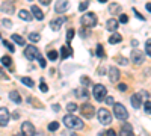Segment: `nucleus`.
<instances>
[{"instance_id":"obj_1","label":"nucleus","mask_w":151,"mask_h":136,"mask_svg":"<svg viewBox=\"0 0 151 136\" xmlns=\"http://www.w3.org/2000/svg\"><path fill=\"white\" fill-rule=\"evenodd\" d=\"M64 124L67 126V129H83V121L74 115H65L64 117Z\"/></svg>"},{"instance_id":"obj_2","label":"nucleus","mask_w":151,"mask_h":136,"mask_svg":"<svg viewBox=\"0 0 151 136\" xmlns=\"http://www.w3.org/2000/svg\"><path fill=\"white\" fill-rule=\"evenodd\" d=\"M80 24L83 27H88V29L97 26V15L94 14V12H88V14H85L80 18Z\"/></svg>"},{"instance_id":"obj_3","label":"nucleus","mask_w":151,"mask_h":136,"mask_svg":"<svg viewBox=\"0 0 151 136\" xmlns=\"http://www.w3.org/2000/svg\"><path fill=\"white\" fill-rule=\"evenodd\" d=\"M92 94H94V97H95V100L103 101V100H104V97L107 95V89H106V86H104V85L97 83V85H94Z\"/></svg>"},{"instance_id":"obj_4","label":"nucleus","mask_w":151,"mask_h":136,"mask_svg":"<svg viewBox=\"0 0 151 136\" xmlns=\"http://www.w3.org/2000/svg\"><path fill=\"white\" fill-rule=\"evenodd\" d=\"M79 110H80V114H82L83 118L91 119V118L95 117V109H94V106H92L91 103H83V104L79 107Z\"/></svg>"},{"instance_id":"obj_5","label":"nucleus","mask_w":151,"mask_h":136,"mask_svg":"<svg viewBox=\"0 0 151 136\" xmlns=\"http://www.w3.org/2000/svg\"><path fill=\"white\" fill-rule=\"evenodd\" d=\"M113 114H115V117L121 121H125L129 118V112H127V109H125L122 104L116 103V104H113Z\"/></svg>"},{"instance_id":"obj_6","label":"nucleus","mask_w":151,"mask_h":136,"mask_svg":"<svg viewBox=\"0 0 151 136\" xmlns=\"http://www.w3.org/2000/svg\"><path fill=\"white\" fill-rule=\"evenodd\" d=\"M24 56H26L30 62L32 60H35V59H38L41 55H40V50L35 47V45H27L26 47V50H24Z\"/></svg>"},{"instance_id":"obj_7","label":"nucleus","mask_w":151,"mask_h":136,"mask_svg":"<svg viewBox=\"0 0 151 136\" xmlns=\"http://www.w3.org/2000/svg\"><path fill=\"white\" fill-rule=\"evenodd\" d=\"M98 119H100V122H101V124H110L112 122V114L109 112L107 109H100L98 110Z\"/></svg>"},{"instance_id":"obj_8","label":"nucleus","mask_w":151,"mask_h":136,"mask_svg":"<svg viewBox=\"0 0 151 136\" xmlns=\"http://www.w3.org/2000/svg\"><path fill=\"white\" fill-rule=\"evenodd\" d=\"M144 60H145L144 52H141V50H133V52H132V62H133L134 65L144 64Z\"/></svg>"},{"instance_id":"obj_9","label":"nucleus","mask_w":151,"mask_h":136,"mask_svg":"<svg viewBox=\"0 0 151 136\" xmlns=\"http://www.w3.org/2000/svg\"><path fill=\"white\" fill-rule=\"evenodd\" d=\"M35 126L32 124L30 121H26V122H23V126H21V133L24 136H33L35 135Z\"/></svg>"},{"instance_id":"obj_10","label":"nucleus","mask_w":151,"mask_h":136,"mask_svg":"<svg viewBox=\"0 0 151 136\" xmlns=\"http://www.w3.org/2000/svg\"><path fill=\"white\" fill-rule=\"evenodd\" d=\"M11 119V115H9V110L6 107H0V126H8V122Z\"/></svg>"},{"instance_id":"obj_11","label":"nucleus","mask_w":151,"mask_h":136,"mask_svg":"<svg viewBox=\"0 0 151 136\" xmlns=\"http://www.w3.org/2000/svg\"><path fill=\"white\" fill-rule=\"evenodd\" d=\"M70 6V2L68 0H58L56 5H55V12H58V14H62V12H65Z\"/></svg>"},{"instance_id":"obj_12","label":"nucleus","mask_w":151,"mask_h":136,"mask_svg":"<svg viewBox=\"0 0 151 136\" xmlns=\"http://www.w3.org/2000/svg\"><path fill=\"white\" fill-rule=\"evenodd\" d=\"M119 77H121V74H119V70L113 65V67H110L109 68V79H110V82H119Z\"/></svg>"},{"instance_id":"obj_13","label":"nucleus","mask_w":151,"mask_h":136,"mask_svg":"<svg viewBox=\"0 0 151 136\" xmlns=\"http://www.w3.org/2000/svg\"><path fill=\"white\" fill-rule=\"evenodd\" d=\"M67 21V18L65 17H60V18H53L52 21H50V27H52L53 30H59L60 29V26L64 24Z\"/></svg>"},{"instance_id":"obj_14","label":"nucleus","mask_w":151,"mask_h":136,"mask_svg":"<svg viewBox=\"0 0 151 136\" xmlns=\"http://www.w3.org/2000/svg\"><path fill=\"white\" fill-rule=\"evenodd\" d=\"M119 136H134V133H133V127L129 124V122L122 124L121 132H119Z\"/></svg>"},{"instance_id":"obj_15","label":"nucleus","mask_w":151,"mask_h":136,"mask_svg":"<svg viewBox=\"0 0 151 136\" xmlns=\"http://www.w3.org/2000/svg\"><path fill=\"white\" fill-rule=\"evenodd\" d=\"M118 26H119V21L115 20V18H110V20H107V23H106V27H107V30H110V32H116Z\"/></svg>"},{"instance_id":"obj_16","label":"nucleus","mask_w":151,"mask_h":136,"mask_svg":"<svg viewBox=\"0 0 151 136\" xmlns=\"http://www.w3.org/2000/svg\"><path fill=\"white\" fill-rule=\"evenodd\" d=\"M130 101H132V106H133L134 109H139V107L142 106V98H141L139 94H133L132 98H130Z\"/></svg>"},{"instance_id":"obj_17","label":"nucleus","mask_w":151,"mask_h":136,"mask_svg":"<svg viewBox=\"0 0 151 136\" xmlns=\"http://www.w3.org/2000/svg\"><path fill=\"white\" fill-rule=\"evenodd\" d=\"M32 14H33V17L36 18V20H40V21H42L44 20V14H42V11L38 8L36 5H33L32 6Z\"/></svg>"},{"instance_id":"obj_18","label":"nucleus","mask_w":151,"mask_h":136,"mask_svg":"<svg viewBox=\"0 0 151 136\" xmlns=\"http://www.w3.org/2000/svg\"><path fill=\"white\" fill-rule=\"evenodd\" d=\"M71 53H73V50L70 48V45H68V47L64 45V47L60 48V58H62V59H67L68 56H71Z\"/></svg>"},{"instance_id":"obj_19","label":"nucleus","mask_w":151,"mask_h":136,"mask_svg":"<svg viewBox=\"0 0 151 136\" xmlns=\"http://www.w3.org/2000/svg\"><path fill=\"white\" fill-rule=\"evenodd\" d=\"M9 98H11L14 103H18V104L21 103V95L18 94V91H11V92H9Z\"/></svg>"},{"instance_id":"obj_20","label":"nucleus","mask_w":151,"mask_h":136,"mask_svg":"<svg viewBox=\"0 0 151 136\" xmlns=\"http://www.w3.org/2000/svg\"><path fill=\"white\" fill-rule=\"evenodd\" d=\"M18 17H20L21 20H24V21H30V20H32L30 12H27L26 9H21V11L18 12Z\"/></svg>"},{"instance_id":"obj_21","label":"nucleus","mask_w":151,"mask_h":136,"mask_svg":"<svg viewBox=\"0 0 151 136\" xmlns=\"http://www.w3.org/2000/svg\"><path fill=\"white\" fill-rule=\"evenodd\" d=\"M121 41H122V36H121L118 32H115V33H113L110 38H109V42H110V44H119Z\"/></svg>"},{"instance_id":"obj_22","label":"nucleus","mask_w":151,"mask_h":136,"mask_svg":"<svg viewBox=\"0 0 151 136\" xmlns=\"http://www.w3.org/2000/svg\"><path fill=\"white\" fill-rule=\"evenodd\" d=\"M11 38H12V41H14L15 44H18V45H26V41H24V38H23V36H20V35H17V33H14Z\"/></svg>"},{"instance_id":"obj_23","label":"nucleus","mask_w":151,"mask_h":136,"mask_svg":"<svg viewBox=\"0 0 151 136\" xmlns=\"http://www.w3.org/2000/svg\"><path fill=\"white\" fill-rule=\"evenodd\" d=\"M109 12H110V14H119V12H121V5L112 3V5L109 6Z\"/></svg>"},{"instance_id":"obj_24","label":"nucleus","mask_w":151,"mask_h":136,"mask_svg":"<svg viewBox=\"0 0 151 136\" xmlns=\"http://www.w3.org/2000/svg\"><path fill=\"white\" fill-rule=\"evenodd\" d=\"M0 62H2L3 67H8V68H12V59L9 56H3L2 59H0Z\"/></svg>"},{"instance_id":"obj_25","label":"nucleus","mask_w":151,"mask_h":136,"mask_svg":"<svg viewBox=\"0 0 151 136\" xmlns=\"http://www.w3.org/2000/svg\"><path fill=\"white\" fill-rule=\"evenodd\" d=\"M0 9H2L3 12H8V14H12V12H14V6H12V5H9V3H5V5H2V6H0Z\"/></svg>"},{"instance_id":"obj_26","label":"nucleus","mask_w":151,"mask_h":136,"mask_svg":"<svg viewBox=\"0 0 151 136\" xmlns=\"http://www.w3.org/2000/svg\"><path fill=\"white\" fill-rule=\"evenodd\" d=\"M27 103H29V104H33L35 107H40V109L44 107V104H42V103H38V100H36V98H33V97H29V98H27Z\"/></svg>"},{"instance_id":"obj_27","label":"nucleus","mask_w":151,"mask_h":136,"mask_svg":"<svg viewBox=\"0 0 151 136\" xmlns=\"http://www.w3.org/2000/svg\"><path fill=\"white\" fill-rule=\"evenodd\" d=\"M47 58H48L50 60H53V62H55V60L59 58V55H58V52H56V50H50V52L47 53Z\"/></svg>"},{"instance_id":"obj_28","label":"nucleus","mask_w":151,"mask_h":136,"mask_svg":"<svg viewBox=\"0 0 151 136\" xmlns=\"http://www.w3.org/2000/svg\"><path fill=\"white\" fill-rule=\"evenodd\" d=\"M97 56H98V58H106L104 48H103V45H101V44H98V45H97Z\"/></svg>"},{"instance_id":"obj_29","label":"nucleus","mask_w":151,"mask_h":136,"mask_svg":"<svg viewBox=\"0 0 151 136\" xmlns=\"http://www.w3.org/2000/svg\"><path fill=\"white\" fill-rule=\"evenodd\" d=\"M21 82L24 83V85H26V86H29V88H33V80L30 79V77H21Z\"/></svg>"},{"instance_id":"obj_30","label":"nucleus","mask_w":151,"mask_h":136,"mask_svg":"<svg viewBox=\"0 0 151 136\" xmlns=\"http://www.w3.org/2000/svg\"><path fill=\"white\" fill-rule=\"evenodd\" d=\"M0 26H2V27H5V29H9V27H12V21L11 20H2V21H0Z\"/></svg>"},{"instance_id":"obj_31","label":"nucleus","mask_w":151,"mask_h":136,"mask_svg":"<svg viewBox=\"0 0 151 136\" xmlns=\"http://www.w3.org/2000/svg\"><path fill=\"white\" fill-rule=\"evenodd\" d=\"M74 29H68V32H67V45H70V42H71V40H73V36H74Z\"/></svg>"},{"instance_id":"obj_32","label":"nucleus","mask_w":151,"mask_h":136,"mask_svg":"<svg viewBox=\"0 0 151 136\" xmlns=\"http://www.w3.org/2000/svg\"><path fill=\"white\" fill-rule=\"evenodd\" d=\"M29 40L32 41V42H38L41 40V36H40V33H30L29 35Z\"/></svg>"},{"instance_id":"obj_33","label":"nucleus","mask_w":151,"mask_h":136,"mask_svg":"<svg viewBox=\"0 0 151 136\" xmlns=\"http://www.w3.org/2000/svg\"><path fill=\"white\" fill-rule=\"evenodd\" d=\"M59 129V122H56V121H53V122H50L48 124V130L50 132H56Z\"/></svg>"},{"instance_id":"obj_34","label":"nucleus","mask_w":151,"mask_h":136,"mask_svg":"<svg viewBox=\"0 0 151 136\" xmlns=\"http://www.w3.org/2000/svg\"><path fill=\"white\" fill-rule=\"evenodd\" d=\"M115 62L119 64V65H127V64H129V60H127V59H124V58H121V56H118V58H115Z\"/></svg>"},{"instance_id":"obj_35","label":"nucleus","mask_w":151,"mask_h":136,"mask_svg":"<svg viewBox=\"0 0 151 136\" xmlns=\"http://www.w3.org/2000/svg\"><path fill=\"white\" fill-rule=\"evenodd\" d=\"M77 109H79V106L76 103H68L67 104V110H68V112H74V110H77Z\"/></svg>"},{"instance_id":"obj_36","label":"nucleus","mask_w":151,"mask_h":136,"mask_svg":"<svg viewBox=\"0 0 151 136\" xmlns=\"http://www.w3.org/2000/svg\"><path fill=\"white\" fill-rule=\"evenodd\" d=\"M88 6H89V0H85V2H82L80 5H79V11H86L88 9Z\"/></svg>"},{"instance_id":"obj_37","label":"nucleus","mask_w":151,"mask_h":136,"mask_svg":"<svg viewBox=\"0 0 151 136\" xmlns=\"http://www.w3.org/2000/svg\"><path fill=\"white\" fill-rule=\"evenodd\" d=\"M3 45H5L6 48H8V50H9L11 53H14V52H15V48H14V45H12V44H11L9 41H6V40H5V41H3Z\"/></svg>"},{"instance_id":"obj_38","label":"nucleus","mask_w":151,"mask_h":136,"mask_svg":"<svg viewBox=\"0 0 151 136\" xmlns=\"http://www.w3.org/2000/svg\"><path fill=\"white\" fill-rule=\"evenodd\" d=\"M145 53H147L148 56H151V40H148V41L145 42Z\"/></svg>"},{"instance_id":"obj_39","label":"nucleus","mask_w":151,"mask_h":136,"mask_svg":"<svg viewBox=\"0 0 151 136\" xmlns=\"http://www.w3.org/2000/svg\"><path fill=\"white\" fill-rule=\"evenodd\" d=\"M118 21H119V23H122V24H127V23H129V17L125 15V14H121Z\"/></svg>"},{"instance_id":"obj_40","label":"nucleus","mask_w":151,"mask_h":136,"mask_svg":"<svg viewBox=\"0 0 151 136\" xmlns=\"http://www.w3.org/2000/svg\"><path fill=\"white\" fill-rule=\"evenodd\" d=\"M144 109H145V114H151V101H150V100H148V101H145Z\"/></svg>"},{"instance_id":"obj_41","label":"nucleus","mask_w":151,"mask_h":136,"mask_svg":"<svg viewBox=\"0 0 151 136\" xmlns=\"http://www.w3.org/2000/svg\"><path fill=\"white\" fill-rule=\"evenodd\" d=\"M80 82H82V85L83 86H88V85H91V80L88 79L86 76H82V79H80Z\"/></svg>"},{"instance_id":"obj_42","label":"nucleus","mask_w":151,"mask_h":136,"mask_svg":"<svg viewBox=\"0 0 151 136\" xmlns=\"http://www.w3.org/2000/svg\"><path fill=\"white\" fill-rule=\"evenodd\" d=\"M76 95H77V97H88L89 92H88V91H76Z\"/></svg>"},{"instance_id":"obj_43","label":"nucleus","mask_w":151,"mask_h":136,"mask_svg":"<svg viewBox=\"0 0 151 136\" xmlns=\"http://www.w3.org/2000/svg\"><path fill=\"white\" fill-rule=\"evenodd\" d=\"M38 60H40V65H41L42 68H45V67H47V60H45L42 56H40V58H38Z\"/></svg>"},{"instance_id":"obj_44","label":"nucleus","mask_w":151,"mask_h":136,"mask_svg":"<svg viewBox=\"0 0 151 136\" xmlns=\"http://www.w3.org/2000/svg\"><path fill=\"white\" fill-rule=\"evenodd\" d=\"M40 89H41L42 92H47V91H48V86H47V83H44V82L41 80V85H40Z\"/></svg>"},{"instance_id":"obj_45","label":"nucleus","mask_w":151,"mask_h":136,"mask_svg":"<svg viewBox=\"0 0 151 136\" xmlns=\"http://www.w3.org/2000/svg\"><path fill=\"white\" fill-rule=\"evenodd\" d=\"M118 89H119L121 92L127 91V85H125V83H118Z\"/></svg>"},{"instance_id":"obj_46","label":"nucleus","mask_w":151,"mask_h":136,"mask_svg":"<svg viewBox=\"0 0 151 136\" xmlns=\"http://www.w3.org/2000/svg\"><path fill=\"white\" fill-rule=\"evenodd\" d=\"M104 101H106L107 104H112V106L115 104V101H113V98H112V97H107V95L104 97Z\"/></svg>"},{"instance_id":"obj_47","label":"nucleus","mask_w":151,"mask_h":136,"mask_svg":"<svg viewBox=\"0 0 151 136\" xmlns=\"http://www.w3.org/2000/svg\"><path fill=\"white\" fill-rule=\"evenodd\" d=\"M133 12H134V14H136V17H137V18H139V20H142V21L145 20V17H144L142 14H139V12H137L136 9H133Z\"/></svg>"},{"instance_id":"obj_48","label":"nucleus","mask_w":151,"mask_h":136,"mask_svg":"<svg viewBox=\"0 0 151 136\" xmlns=\"http://www.w3.org/2000/svg\"><path fill=\"white\" fill-rule=\"evenodd\" d=\"M106 135H107V136H116L115 130H112V129H110V130H107V132H106Z\"/></svg>"},{"instance_id":"obj_49","label":"nucleus","mask_w":151,"mask_h":136,"mask_svg":"<svg viewBox=\"0 0 151 136\" xmlns=\"http://www.w3.org/2000/svg\"><path fill=\"white\" fill-rule=\"evenodd\" d=\"M40 3L41 5H50V3H52V0H40Z\"/></svg>"},{"instance_id":"obj_50","label":"nucleus","mask_w":151,"mask_h":136,"mask_svg":"<svg viewBox=\"0 0 151 136\" xmlns=\"http://www.w3.org/2000/svg\"><path fill=\"white\" fill-rule=\"evenodd\" d=\"M11 118H14V119H18V118H20V114H18V112H14V114H12V117H11Z\"/></svg>"},{"instance_id":"obj_51","label":"nucleus","mask_w":151,"mask_h":136,"mask_svg":"<svg viewBox=\"0 0 151 136\" xmlns=\"http://www.w3.org/2000/svg\"><path fill=\"white\" fill-rule=\"evenodd\" d=\"M59 109H60V106H59V104H53V110H56V112H58Z\"/></svg>"},{"instance_id":"obj_52","label":"nucleus","mask_w":151,"mask_h":136,"mask_svg":"<svg viewBox=\"0 0 151 136\" xmlns=\"http://www.w3.org/2000/svg\"><path fill=\"white\" fill-rule=\"evenodd\" d=\"M145 6H147V9H148V12H151V3H147Z\"/></svg>"},{"instance_id":"obj_53","label":"nucleus","mask_w":151,"mask_h":136,"mask_svg":"<svg viewBox=\"0 0 151 136\" xmlns=\"http://www.w3.org/2000/svg\"><path fill=\"white\" fill-rule=\"evenodd\" d=\"M33 136H45V135H44L42 132H41V133H36V132H35V135H33Z\"/></svg>"},{"instance_id":"obj_54","label":"nucleus","mask_w":151,"mask_h":136,"mask_svg":"<svg viewBox=\"0 0 151 136\" xmlns=\"http://www.w3.org/2000/svg\"><path fill=\"white\" fill-rule=\"evenodd\" d=\"M98 2H100V3H106V2H107V0H98Z\"/></svg>"},{"instance_id":"obj_55","label":"nucleus","mask_w":151,"mask_h":136,"mask_svg":"<svg viewBox=\"0 0 151 136\" xmlns=\"http://www.w3.org/2000/svg\"><path fill=\"white\" fill-rule=\"evenodd\" d=\"M15 136H24V135H23V133H20V135H15Z\"/></svg>"},{"instance_id":"obj_56","label":"nucleus","mask_w":151,"mask_h":136,"mask_svg":"<svg viewBox=\"0 0 151 136\" xmlns=\"http://www.w3.org/2000/svg\"><path fill=\"white\" fill-rule=\"evenodd\" d=\"M29 2H32V0H29Z\"/></svg>"}]
</instances>
